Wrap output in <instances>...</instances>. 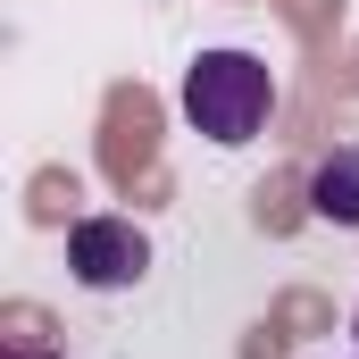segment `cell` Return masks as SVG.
Wrapping results in <instances>:
<instances>
[{"label": "cell", "instance_id": "6da1fadb", "mask_svg": "<svg viewBox=\"0 0 359 359\" xmlns=\"http://www.w3.org/2000/svg\"><path fill=\"white\" fill-rule=\"evenodd\" d=\"M276 109V76L268 59H251V50H201L192 67H184V117L209 134V142H251L259 126H268Z\"/></svg>", "mask_w": 359, "mask_h": 359}, {"label": "cell", "instance_id": "7a4b0ae2", "mask_svg": "<svg viewBox=\"0 0 359 359\" xmlns=\"http://www.w3.org/2000/svg\"><path fill=\"white\" fill-rule=\"evenodd\" d=\"M67 268H76V284H92V292H117V284H134V276L151 268V243H142L134 217H76Z\"/></svg>", "mask_w": 359, "mask_h": 359}, {"label": "cell", "instance_id": "3957f363", "mask_svg": "<svg viewBox=\"0 0 359 359\" xmlns=\"http://www.w3.org/2000/svg\"><path fill=\"white\" fill-rule=\"evenodd\" d=\"M309 209H318L326 226H359V151L318 159V176H309Z\"/></svg>", "mask_w": 359, "mask_h": 359}, {"label": "cell", "instance_id": "277c9868", "mask_svg": "<svg viewBox=\"0 0 359 359\" xmlns=\"http://www.w3.org/2000/svg\"><path fill=\"white\" fill-rule=\"evenodd\" d=\"M351 334H359V318H351Z\"/></svg>", "mask_w": 359, "mask_h": 359}]
</instances>
